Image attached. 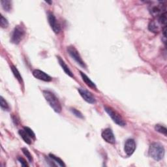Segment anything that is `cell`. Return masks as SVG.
I'll list each match as a JSON object with an SVG mask.
<instances>
[{
	"label": "cell",
	"mask_w": 167,
	"mask_h": 167,
	"mask_svg": "<svg viewBox=\"0 0 167 167\" xmlns=\"http://www.w3.org/2000/svg\"><path fill=\"white\" fill-rule=\"evenodd\" d=\"M136 149V143L133 139H128L125 144L124 151L128 156L133 155Z\"/></svg>",
	"instance_id": "cell-9"
},
{
	"label": "cell",
	"mask_w": 167,
	"mask_h": 167,
	"mask_svg": "<svg viewBox=\"0 0 167 167\" xmlns=\"http://www.w3.org/2000/svg\"><path fill=\"white\" fill-rule=\"evenodd\" d=\"M24 129L26 131V132L28 134V135L30 136V137H31L32 139H35V135L31 129L28 127H25L24 128Z\"/></svg>",
	"instance_id": "cell-22"
},
{
	"label": "cell",
	"mask_w": 167,
	"mask_h": 167,
	"mask_svg": "<svg viewBox=\"0 0 167 167\" xmlns=\"http://www.w3.org/2000/svg\"><path fill=\"white\" fill-rule=\"evenodd\" d=\"M18 161L20 162V163H21L22 166H29L28 163H27V161L25 160L24 158H20H20H18Z\"/></svg>",
	"instance_id": "cell-24"
},
{
	"label": "cell",
	"mask_w": 167,
	"mask_h": 167,
	"mask_svg": "<svg viewBox=\"0 0 167 167\" xmlns=\"http://www.w3.org/2000/svg\"><path fill=\"white\" fill-rule=\"evenodd\" d=\"M155 129L158 131V132L163 134L165 136H166L167 135V129L164 126L161 125H156L155 127Z\"/></svg>",
	"instance_id": "cell-18"
},
{
	"label": "cell",
	"mask_w": 167,
	"mask_h": 167,
	"mask_svg": "<svg viewBox=\"0 0 167 167\" xmlns=\"http://www.w3.org/2000/svg\"><path fill=\"white\" fill-rule=\"evenodd\" d=\"M25 33L24 28L21 26H17L14 28L11 36V42L15 44H19L24 38Z\"/></svg>",
	"instance_id": "cell-4"
},
{
	"label": "cell",
	"mask_w": 167,
	"mask_h": 167,
	"mask_svg": "<svg viewBox=\"0 0 167 167\" xmlns=\"http://www.w3.org/2000/svg\"><path fill=\"white\" fill-rule=\"evenodd\" d=\"M48 23L50 24V27H51L54 32L55 33H58L61 30L60 26L58 22V20H56V18H55V16L52 13H48Z\"/></svg>",
	"instance_id": "cell-7"
},
{
	"label": "cell",
	"mask_w": 167,
	"mask_h": 167,
	"mask_svg": "<svg viewBox=\"0 0 167 167\" xmlns=\"http://www.w3.org/2000/svg\"><path fill=\"white\" fill-rule=\"evenodd\" d=\"M104 108V110L109 115L110 117L112 118L114 123L120 126H121V127H123V126L126 125L125 121H124L123 118L116 111L114 110V109H112V108L107 107V106H105Z\"/></svg>",
	"instance_id": "cell-3"
},
{
	"label": "cell",
	"mask_w": 167,
	"mask_h": 167,
	"mask_svg": "<svg viewBox=\"0 0 167 167\" xmlns=\"http://www.w3.org/2000/svg\"><path fill=\"white\" fill-rule=\"evenodd\" d=\"M101 136H102V138L104 141L107 142L114 144L116 143V139L114 135L112 132V131L109 128L105 129L103 131L102 133H101Z\"/></svg>",
	"instance_id": "cell-8"
},
{
	"label": "cell",
	"mask_w": 167,
	"mask_h": 167,
	"mask_svg": "<svg viewBox=\"0 0 167 167\" xmlns=\"http://www.w3.org/2000/svg\"><path fill=\"white\" fill-rule=\"evenodd\" d=\"M11 70H12V72H13L14 76L15 77V78H16L18 80V82L20 83H22L23 82L22 77L21 74H20V73H19L18 70L17 69V67L13 66V65H12V66H11Z\"/></svg>",
	"instance_id": "cell-16"
},
{
	"label": "cell",
	"mask_w": 167,
	"mask_h": 167,
	"mask_svg": "<svg viewBox=\"0 0 167 167\" xmlns=\"http://www.w3.org/2000/svg\"><path fill=\"white\" fill-rule=\"evenodd\" d=\"M67 50L68 54L70 55V56L75 61V62L80 65V66H81L83 68L86 67L84 62L82 59V58H81L80 55L78 53L77 48L73 46H69L67 47Z\"/></svg>",
	"instance_id": "cell-5"
},
{
	"label": "cell",
	"mask_w": 167,
	"mask_h": 167,
	"mask_svg": "<svg viewBox=\"0 0 167 167\" xmlns=\"http://www.w3.org/2000/svg\"><path fill=\"white\" fill-rule=\"evenodd\" d=\"M49 157H50V158L53 161L55 162V163H58V165H59V166H65V163H63V161L62 159H59V158H58V157L55 156V155H53V154H50V155H49Z\"/></svg>",
	"instance_id": "cell-17"
},
{
	"label": "cell",
	"mask_w": 167,
	"mask_h": 167,
	"mask_svg": "<svg viewBox=\"0 0 167 167\" xmlns=\"http://www.w3.org/2000/svg\"><path fill=\"white\" fill-rule=\"evenodd\" d=\"M1 4L5 11L7 12L10 11L12 8V2L9 0H2Z\"/></svg>",
	"instance_id": "cell-15"
},
{
	"label": "cell",
	"mask_w": 167,
	"mask_h": 167,
	"mask_svg": "<svg viewBox=\"0 0 167 167\" xmlns=\"http://www.w3.org/2000/svg\"><path fill=\"white\" fill-rule=\"evenodd\" d=\"M58 62H59V65H61V67H62L63 70H64V72L66 73L67 75H69V77H74V75H73V73L71 72V70L69 69V67L67 66V64L65 63V62H64V61L62 58H61V57H59V56H58Z\"/></svg>",
	"instance_id": "cell-11"
},
{
	"label": "cell",
	"mask_w": 167,
	"mask_h": 167,
	"mask_svg": "<svg viewBox=\"0 0 167 167\" xmlns=\"http://www.w3.org/2000/svg\"><path fill=\"white\" fill-rule=\"evenodd\" d=\"M80 75H81V77H82V78L84 82L86 84V85H88L89 88H91L92 89H97V87H96L95 84L89 79V78L88 77L86 74H85L82 72H80Z\"/></svg>",
	"instance_id": "cell-13"
},
{
	"label": "cell",
	"mask_w": 167,
	"mask_h": 167,
	"mask_svg": "<svg viewBox=\"0 0 167 167\" xmlns=\"http://www.w3.org/2000/svg\"><path fill=\"white\" fill-rule=\"evenodd\" d=\"M43 93L47 103L55 112L60 113L62 112V105H61V103L56 95L48 90H44Z\"/></svg>",
	"instance_id": "cell-1"
},
{
	"label": "cell",
	"mask_w": 167,
	"mask_h": 167,
	"mask_svg": "<svg viewBox=\"0 0 167 167\" xmlns=\"http://www.w3.org/2000/svg\"><path fill=\"white\" fill-rule=\"evenodd\" d=\"M33 75L35 78L44 81V82H50L52 80V78L48 74L39 69L34 70L33 71Z\"/></svg>",
	"instance_id": "cell-10"
},
{
	"label": "cell",
	"mask_w": 167,
	"mask_h": 167,
	"mask_svg": "<svg viewBox=\"0 0 167 167\" xmlns=\"http://www.w3.org/2000/svg\"><path fill=\"white\" fill-rule=\"evenodd\" d=\"M18 133H19L20 136L22 138V139L24 140L25 142L27 143L28 144H30L32 143L31 137H30V136L28 135V134L26 132V131H25L24 129L19 130Z\"/></svg>",
	"instance_id": "cell-14"
},
{
	"label": "cell",
	"mask_w": 167,
	"mask_h": 167,
	"mask_svg": "<svg viewBox=\"0 0 167 167\" xmlns=\"http://www.w3.org/2000/svg\"><path fill=\"white\" fill-rule=\"evenodd\" d=\"M160 25L161 24L159 23L158 20H157V21L156 20H153V21H151L150 22L149 26H148V29L150 31L154 33L159 32L160 30Z\"/></svg>",
	"instance_id": "cell-12"
},
{
	"label": "cell",
	"mask_w": 167,
	"mask_h": 167,
	"mask_svg": "<svg viewBox=\"0 0 167 167\" xmlns=\"http://www.w3.org/2000/svg\"><path fill=\"white\" fill-rule=\"evenodd\" d=\"M1 27L2 28H6L9 26V22L7 21V20L4 18L2 15L1 16Z\"/></svg>",
	"instance_id": "cell-23"
},
{
	"label": "cell",
	"mask_w": 167,
	"mask_h": 167,
	"mask_svg": "<svg viewBox=\"0 0 167 167\" xmlns=\"http://www.w3.org/2000/svg\"><path fill=\"white\" fill-rule=\"evenodd\" d=\"M165 154V150L163 146L158 142L151 144L149 148V155L154 159L160 161L163 159Z\"/></svg>",
	"instance_id": "cell-2"
},
{
	"label": "cell",
	"mask_w": 167,
	"mask_h": 167,
	"mask_svg": "<svg viewBox=\"0 0 167 167\" xmlns=\"http://www.w3.org/2000/svg\"><path fill=\"white\" fill-rule=\"evenodd\" d=\"M78 92L85 101H86L87 103L90 104H94L96 102V99L94 97V96L89 92L88 90L83 89V88H78Z\"/></svg>",
	"instance_id": "cell-6"
},
{
	"label": "cell",
	"mask_w": 167,
	"mask_h": 167,
	"mask_svg": "<svg viewBox=\"0 0 167 167\" xmlns=\"http://www.w3.org/2000/svg\"><path fill=\"white\" fill-rule=\"evenodd\" d=\"M70 111H71V112L75 116H77V118H84L83 117V115L82 114V113H81L80 111H78V110L77 109H75L74 108H70Z\"/></svg>",
	"instance_id": "cell-21"
},
{
	"label": "cell",
	"mask_w": 167,
	"mask_h": 167,
	"mask_svg": "<svg viewBox=\"0 0 167 167\" xmlns=\"http://www.w3.org/2000/svg\"><path fill=\"white\" fill-rule=\"evenodd\" d=\"M0 106H1V108L4 110H9V109L8 103H7V101L3 98V97H1V99H0Z\"/></svg>",
	"instance_id": "cell-19"
},
{
	"label": "cell",
	"mask_w": 167,
	"mask_h": 167,
	"mask_svg": "<svg viewBox=\"0 0 167 167\" xmlns=\"http://www.w3.org/2000/svg\"><path fill=\"white\" fill-rule=\"evenodd\" d=\"M22 151L23 154L27 157V158H28V161L32 163V162L33 161V158H32V154H30V152L29 151V150L27 148H23L22 149Z\"/></svg>",
	"instance_id": "cell-20"
}]
</instances>
